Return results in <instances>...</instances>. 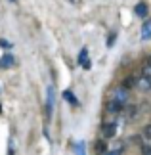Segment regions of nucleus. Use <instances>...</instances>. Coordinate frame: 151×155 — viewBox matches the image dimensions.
I'll use <instances>...</instances> for the list:
<instances>
[{"label":"nucleus","instance_id":"obj_8","mask_svg":"<svg viewBox=\"0 0 151 155\" xmlns=\"http://www.w3.org/2000/svg\"><path fill=\"white\" fill-rule=\"evenodd\" d=\"M140 38H142V40H149V38H151V17H149V19H146V21H143Z\"/></svg>","mask_w":151,"mask_h":155},{"label":"nucleus","instance_id":"obj_15","mask_svg":"<svg viewBox=\"0 0 151 155\" xmlns=\"http://www.w3.org/2000/svg\"><path fill=\"white\" fill-rule=\"evenodd\" d=\"M142 138L147 140V142H151V124H146V127H143V130H142Z\"/></svg>","mask_w":151,"mask_h":155},{"label":"nucleus","instance_id":"obj_12","mask_svg":"<svg viewBox=\"0 0 151 155\" xmlns=\"http://www.w3.org/2000/svg\"><path fill=\"white\" fill-rule=\"evenodd\" d=\"M136 82H138L136 77H126V79L123 81V84H120V86H123L124 90H130V88H136Z\"/></svg>","mask_w":151,"mask_h":155},{"label":"nucleus","instance_id":"obj_14","mask_svg":"<svg viewBox=\"0 0 151 155\" xmlns=\"http://www.w3.org/2000/svg\"><path fill=\"white\" fill-rule=\"evenodd\" d=\"M73 151H75V155H86V151H84V142H77L73 146Z\"/></svg>","mask_w":151,"mask_h":155},{"label":"nucleus","instance_id":"obj_1","mask_svg":"<svg viewBox=\"0 0 151 155\" xmlns=\"http://www.w3.org/2000/svg\"><path fill=\"white\" fill-rule=\"evenodd\" d=\"M100 134H101V138L103 140H111L115 138V134H117V124L115 123H103L101 124V128H100Z\"/></svg>","mask_w":151,"mask_h":155},{"label":"nucleus","instance_id":"obj_20","mask_svg":"<svg viewBox=\"0 0 151 155\" xmlns=\"http://www.w3.org/2000/svg\"><path fill=\"white\" fill-rule=\"evenodd\" d=\"M147 63H149V65H151V56H149V59H147Z\"/></svg>","mask_w":151,"mask_h":155},{"label":"nucleus","instance_id":"obj_11","mask_svg":"<svg viewBox=\"0 0 151 155\" xmlns=\"http://www.w3.org/2000/svg\"><path fill=\"white\" fill-rule=\"evenodd\" d=\"M120 115H124L128 121H132V119L138 117V107H136V105H128L126 109H123V113H120Z\"/></svg>","mask_w":151,"mask_h":155},{"label":"nucleus","instance_id":"obj_19","mask_svg":"<svg viewBox=\"0 0 151 155\" xmlns=\"http://www.w3.org/2000/svg\"><path fill=\"white\" fill-rule=\"evenodd\" d=\"M0 46H4V48H11V44L6 42V40H0Z\"/></svg>","mask_w":151,"mask_h":155},{"label":"nucleus","instance_id":"obj_9","mask_svg":"<svg viewBox=\"0 0 151 155\" xmlns=\"http://www.w3.org/2000/svg\"><path fill=\"white\" fill-rule=\"evenodd\" d=\"M14 63H15V59H14L11 54H4V56L0 58V69H10Z\"/></svg>","mask_w":151,"mask_h":155},{"label":"nucleus","instance_id":"obj_18","mask_svg":"<svg viewBox=\"0 0 151 155\" xmlns=\"http://www.w3.org/2000/svg\"><path fill=\"white\" fill-rule=\"evenodd\" d=\"M142 155H151V146L143 144V146H142Z\"/></svg>","mask_w":151,"mask_h":155},{"label":"nucleus","instance_id":"obj_6","mask_svg":"<svg viewBox=\"0 0 151 155\" xmlns=\"http://www.w3.org/2000/svg\"><path fill=\"white\" fill-rule=\"evenodd\" d=\"M52 109H54V88L48 86V98H46V117L48 119L52 115Z\"/></svg>","mask_w":151,"mask_h":155},{"label":"nucleus","instance_id":"obj_21","mask_svg":"<svg viewBox=\"0 0 151 155\" xmlns=\"http://www.w3.org/2000/svg\"><path fill=\"white\" fill-rule=\"evenodd\" d=\"M0 113H2V104H0Z\"/></svg>","mask_w":151,"mask_h":155},{"label":"nucleus","instance_id":"obj_4","mask_svg":"<svg viewBox=\"0 0 151 155\" xmlns=\"http://www.w3.org/2000/svg\"><path fill=\"white\" fill-rule=\"evenodd\" d=\"M78 65H80L82 69H90V67H92V63H90V59H88V48H82L80 54H78Z\"/></svg>","mask_w":151,"mask_h":155},{"label":"nucleus","instance_id":"obj_13","mask_svg":"<svg viewBox=\"0 0 151 155\" xmlns=\"http://www.w3.org/2000/svg\"><path fill=\"white\" fill-rule=\"evenodd\" d=\"M63 100H67L71 105H78V100L75 98V94L71 92V90H65V92H63Z\"/></svg>","mask_w":151,"mask_h":155},{"label":"nucleus","instance_id":"obj_7","mask_svg":"<svg viewBox=\"0 0 151 155\" xmlns=\"http://www.w3.org/2000/svg\"><path fill=\"white\" fill-rule=\"evenodd\" d=\"M136 88L142 92H149L151 90V79H146V77H140L136 82Z\"/></svg>","mask_w":151,"mask_h":155},{"label":"nucleus","instance_id":"obj_2","mask_svg":"<svg viewBox=\"0 0 151 155\" xmlns=\"http://www.w3.org/2000/svg\"><path fill=\"white\" fill-rule=\"evenodd\" d=\"M123 109H124V105H120L119 102H115V100H111V98L105 102V111L109 113V115H120Z\"/></svg>","mask_w":151,"mask_h":155},{"label":"nucleus","instance_id":"obj_3","mask_svg":"<svg viewBox=\"0 0 151 155\" xmlns=\"http://www.w3.org/2000/svg\"><path fill=\"white\" fill-rule=\"evenodd\" d=\"M128 90H124L123 86H119L117 90L113 92V96H111V100H115V102H119L120 105H126V102H128Z\"/></svg>","mask_w":151,"mask_h":155},{"label":"nucleus","instance_id":"obj_22","mask_svg":"<svg viewBox=\"0 0 151 155\" xmlns=\"http://www.w3.org/2000/svg\"><path fill=\"white\" fill-rule=\"evenodd\" d=\"M11 2H17V0H11Z\"/></svg>","mask_w":151,"mask_h":155},{"label":"nucleus","instance_id":"obj_17","mask_svg":"<svg viewBox=\"0 0 151 155\" xmlns=\"http://www.w3.org/2000/svg\"><path fill=\"white\" fill-rule=\"evenodd\" d=\"M115 38H117V35L111 33L109 35V38H107V48H113V44H115Z\"/></svg>","mask_w":151,"mask_h":155},{"label":"nucleus","instance_id":"obj_16","mask_svg":"<svg viewBox=\"0 0 151 155\" xmlns=\"http://www.w3.org/2000/svg\"><path fill=\"white\" fill-rule=\"evenodd\" d=\"M142 77H146V79H151V65L149 63H146L142 67Z\"/></svg>","mask_w":151,"mask_h":155},{"label":"nucleus","instance_id":"obj_5","mask_svg":"<svg viewBox=\"0 0 151 155\" xmlns=\"http://www.w3.org/2000/svg\"><path fill=\"white\" fill-rule=\"evenodd\" d=\"M134 14H136L138 17H143V19H147V15H149V8H147V4H146V2L136 4V6H134Z\"/></svg>","mask_w":151,"mask_h":155},{"label":"nucleus","instance_id":"obj_10","mask_svg":"<svg viewBox=\"0 0 151 155\" xmlns=\"http://www.w3.org/2000/svg\"><path fill=\"white\" fill-rule=\"evenodd\" d=\"M123 151H124V142H117L111 146V150H107L105 155H123Z\"/></svg>","mask_w":151,"mask_h":155}]
</instances>
